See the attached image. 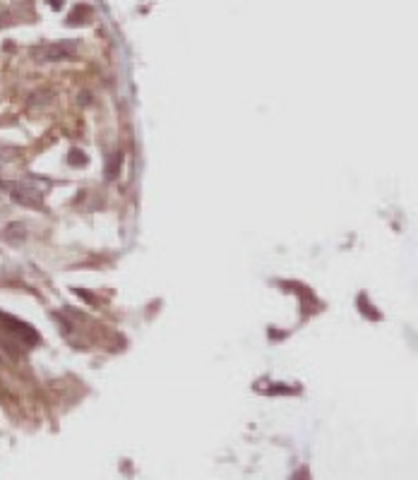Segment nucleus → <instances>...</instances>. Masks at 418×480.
Masks as SVG:
<instances>
[{
	"label": "nucleus",
	"instance_id": "nucleus-1",
	"mask_svg": "<svg viewBox=\"0 0 418 480\" xmlns=\"http://www.w3.org/2000/svg\"><path fill=\"white\" fill-rule=\"evenodd\" d=\"M3 188L8 190V195L12 200L22 204V207H31V209H41L44 207V192L31 188L27 182H3Z\"/></svg>",
	"mask_w": 418,
	"mask_h": 480
},
{
	"label": "nucleus",
	"instance_id": "nucleus-2",
	"mask_svg": "<svg viewBox=\"0 0 418 480\" xmlns=\"http://www.w3.org/2000/svg\"><path fill=\"white\" fill-rule=\"evenodd\" d=\"M34 60L39 63H60V60H67L75 55V44L65 41V44H48V46H39L31 51Z\"/></svg>",
	"mask_w": 418,
	"mask_h": 480
},
{
	"label": "nucleus",
	"instance_id": "nucleus-3",
	"mask_svg": "<svg viewBox=\"0 0 418 480\" xmlns=\"http://www.w3.org/2000/svg\"><path fill=\"white\" fill-rule=\"evenodd\" d=\"M5 240L8 243H12V245H19V243H24V238H27V226L22 224V221H12V224H8L5 226Z\"/></svg>",
	"mask_w": 418,
	"mask_h": 480
},
{
	"label": "nucleus",
	"instance_id": "nucleus-4",
	"mask_svg": "<svg viewBox=\"0 0 418 480\" xmlns=\"http://www.w3.org/2000/svg\"><path fill=\"white\" fill-rule=\"evenodd\" d=\"M3 319L10 324V329H12V331H17L22 339H27V341H37V334H34L27 324H22V322H17V319H12V317H3Z\"/></svg>",
	"mask_w": 418,
	"mask_h": 480
},
{
	"label": "nucleus",
	"instance_id": "nucleus-5",
	"mask_svg": "<svg viewBox=\"0 0 418 480\" xmlns=\"http://www.w3.org/2000/svg\"><path fill=\"white\" fill-rule=\"evenodd\" d=\"M120 161H123V156L120 154H113V159L109 161V168H106V178H116L118 175V168H120Z\"/></svg>",
	"mask_w": 418,
	"mask_h": 480
},
{
	"label": "nucleus",
	"instance_id": "nucleus-6",
	"mask_svg": "<svg viewBox=\"0 0 418 480\" xmlns=\"http://www.w3.org/2000/svg\"><path fill=\"white\" fill-rule=\"evenodd\" d=\"M67 161L73 163V166H80V163H84L87 159H84V154L80 149H75V152H70V159H67Z\"/></svg>",
	"mask_w": 418,
	"mask_h": 480
}]
</instances>
